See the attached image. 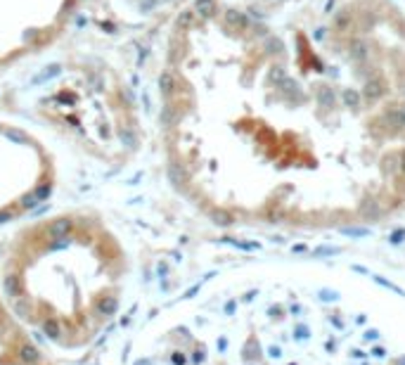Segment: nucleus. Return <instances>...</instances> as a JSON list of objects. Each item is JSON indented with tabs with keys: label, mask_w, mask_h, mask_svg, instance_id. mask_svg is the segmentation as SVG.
Segmentation results:
<instances>
[{
	"label": "nucleus",
	"mask_w": 405,
	"mask_h": 365,
	"mask_svg": "<svg viewBox=\"0 0 405 365\" xmlns=\"http://www.w3.org/2000/svg\"><path fill=\"white\" fill-rule=\"evenodd\" d=\"M176 188L216 223L379 220L405 202V12L324 0L180 12L162 66Z\"/></svg>",
	"instance_id": "nucleus-1"
},
{
	"label": "nucleus",
	"mask_w": 405,
	"mask_h": 365,
	"mask_svg": "<svg viewBox=\"0 0 405 365\" xmlns=\"http://www.w3.org/2000/svg\"><path fill=\"white\" fill-rule=\"evenodd\" d=\"M128 256L95 214L62 211L17 232L2 264L0 294L40 342L74 354L118 316Z\"/></svg>",
	"instance_id": "nucleus-2"
},
{
	"label": "nucleus",
	"mask_w": 405,
	"mask_h": 365,
	"mask_svg": "<svg viewBox=\"0 0 405 365\" xmlns=\"http://www.w3.org/2000/svg\"><path fill=\"white\" fill-rule=\"evenodd\" d=\"M52 156L24 128L0 121V223L22 218L52 190Z\"/></svg>",
	"instance_id": "nucleus-3"
},
{
	"label": "nucleus",
	"mask_w": 405,
	"mask_h": 365,
	"mask_svg": "<svg viewBox=\"0 0 405 365\" xmlns=\"http://www.w3.org/2000/svg\"><path fill=\"white\" fill-rule=\"evenodd\" d=\"M0 365H52L40 346V339L31 334L24 322L10 310L0 294Z\"/></svg>",
	"instance_id": "nucleus-4"
},
{
	"label": "nucleus",
	"mask_w": 405,
	"mask_h": 365,
	"mask_svg": "<svg viewBox=\"0 0 405 365\" xmlns=\"http://www.w3.org/2000/svg\"><path fill=\"white\" fill-rule=\"evenodd\" d=\"M242 8L266 14V17H280V14H289V12H296L304 5H308V0H232Z\"/></svg>",
	"instance_id": "nucleus-5"
},
{
	"label": "nucleus",
	"mask_w": 405,
	"mask_h": 365,
	"mask_svg": "<svg viewBox=\"0 0 405 365\" xmlns=\"http://www.w3.org/2000/svg\"><path fill=\"white\" fill-rule=\"evenodd\" d=\"M400 8H403V12H405V0H400Z\"/></svg>",
	"instance_id": "nucleus-6"
}]
</instances>
